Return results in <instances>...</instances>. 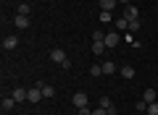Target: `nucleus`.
I'll use <instances>...</instances> for the list:
<instances>
[{
	"label": "nucleus",
	"instance_id": "nucleus-11",
	"mask_svg": "<svg viewBox=\"0 0 158 115\" xmlns=\"http://www.w3.org/2000/svg\"><path fill=\"white\" fill-rule=\"evenodd\" d=\"M13 105H16V99L13 97H3V102H0V107H3V113H11Z\"/></svg>",
	"mask_w": 158,
	"mask_h": 115
},
{
	"label": "nucleus",
	"instance_id": "nucleus-7",
	"mask_svg": "<svg viewBox=\"0 0 158 115\" xmlns=\"http://www.w3.org/2000/svg\"><path fill=\"white\" fill-rule=\"evenodd\" d=\"M19 47V37H3V50H16Z\"/></svg>",
	"mask_w": 158,
	"mask_h": 115
},
{
	"label": "nucleus",
	"instance_id": "nucleus-14",
	"mask_svg": "<svg viewBox=\"0 0 158 115\" xmlns=\"http://www.w3.org/2000/svg\"><path fill=\"white\" fill-rule=\"evenodd\" d=\"M103 73H106V76H113V73H116V63L106 60V63H103Z\"/></svg>",
	"mask_w": 158,
	"mask_h": 115
},
{
	"label": "nucleus",
	"instance_id": "nucleus-9",
	"mask_svg": "<svg viewBox=\"0 0 158 115\" xmlns=\"http://www.w3.org/2000/svg\"><path fill=\"white\" fill-rule=\"evenodd\" d=\"M106 42H103V39H95V42H92V55H103L106 52Z\"/></svg>",
	"mask_w": 158,
	"mask_h": 115
},
{
	"label": "nucleus",
	"instance_id": "nucleus-12",
	"mask_svg": "<svg viewBox=\"0 0 158 115\" xmlns=\"http://www.w3.org/2000/svg\"><path fill=\"white\" fill-rule=\"evenodd\" d=\"M142 99H145L148 105H150V102H158V94H156V89H145V92H142Z\"/></svg>",
	"mask_w": 158,
	"mask_h": 115
},
{
	"label": "nucleus",
	"instance_id": "nucleus-8",
	"mask_svg": "<svg viewBox=\"0 0 158 115\" xmlns=\"http://www.w3.org/2000/svg\"><path fill=\"white\" fill-rule=\"evenodd\" d=\"M37 86L42 89V97H45V99H53V97H56V89H53L50 84H37Z\"/></svg>",
	"mask_w": 158,
	"mask_h": 115
},
{
	"label": "nucleus",
	"instance_id": "nucleus-23",
	"mask_svg": "<svg viewBox=\"0 0 158 115\" xmlns=\"http://www.w3.org/2000/svg\"><path fill=\"white\" fill-rule=\"evenodd\" d=\"M100 21H111V11H100Z\"/></svg>",
	"mask_w": 158,
	"mask_h": 115
},
{
	"label": "nucleus",
	"instance_id": "nucleus-24",
	"mask_svg": "<svg viewBox=\"0 0 158 115\" xmlns=\"http://www.w3.org/2000/svg\"><path fill=\"white\" fill-rule=\"evenodd\" d=\"M95 39H106V34L103 32H92V42H95Z\"/></svg>",
	"mask_w": 158,
	"mask_h": 115
},
{
	"label": "nucleus",
	"instance_id": "nucleus-20",
	"mask_svg": "<svg viewBox=\"0 0 158 115\" xmlns=\"http://www.w3.org/2000/svg\"><path fill=\"white\" fill-rule=\"evenodd\" d=\"M148 115H158V102H150V105H148Z\"/></svg>",
	"mask_w": 158,
	"mask_h": 115
},
{
	"label": "nucleus",
	"instance_id": "nucleus-15",
	"mask_svg": "<svg viewBox=\"0 0 158 115\" xmlns=\"http://www.w3.org/2000/svg\"><path fill=\"white\" fill-rule=\"evenodd\" d=\"M118 73H121L124 79H135V68H132V66H121V68H118Z\"/></svg>",
	"mask_w": 158,
	"mask_h": 115
},
{
	"label": "nucleus",
	"instance_id": "nucleus-10",
	"mask_svg": "<svg viewBox=\"0 0 158 115\" xmlns=\"http://www.w3.org/2000/svg\"><path fill=\"white\" fill-rule=\"evenodd\" d=\"M124 18H129V21H132V18H140L137 6H132V3H129V6H127V11H124Z\"/></svg>",
	"mask_w": 158,
	"mask_h": 115
},
{
	"label": "nucleus",
	"instance_id": "nucleus-16",
	"mask_svg": "<svg viewBox=\"0 0 158 115\" xmlns=\"http://www.w3.org/2000/svg\"><path fill=\"white\" fill-rule=\"evenodd\" d=\"M98 107H103V110H116V107H113V102H111V97H100Z\"/></svg>",
	"mask_w": 158,
	"mask_h": 115
},
{
	"label": "nucleus",
	"instance_id": "nucleus-22",
	"mask_svg": "<svg viewBox=\"0 0 158 115\" xmlns=\"http://www.w3.org/2000/svg\"><path fill=\"white\" fill-rule=\"evenodd\" d=\"M77 115H92V110H90V105H87V107H79V110H77Z\"/></svg>",
	"mask_w": 158,
	"mask_h": 115
},
{
	"label": "nucleus",
	"instance_id": "nucleus-1",
	"mask_svg": "<svg viewBox=\"0 0 158 115\" xmlns=\"http://www.w3.org/2000/svg\"><path fill=\"white\" fill-rule=\"evenodd\" d=\"M121 37H124V34H118V32H108L103 42H106V47H108V50H113L118 42H121Z\"/></svg>",
	"mask_w": 158,
	"mask_h": 115
},
{
	"label": "nucleus",
	"instance_id": "nucleus-18",
	"mask_svg": "<svg viewBox=\"0 0 158 115\" xmlns=\"http://www.w3.org/2000/svg\"><path fill=\"white\" fill-rule=\"evenodd\" d=\"M140 26H142V24H140V18H132V21H129V34L140 32Z\"/></svg>",
	"mask_w": 158,
	"mask_h": 115
},
{
	"label": "nucleus",
	"instance_id": "nucleus-25",
	"mask_svg": "<svg viewBox=\"0 0 158 115\" xmlns=\"http://www.w3.org/2000/svg\"><path fill=\"white\" fill-rule=\"evenodd\" d=\"M92 115H108V110H103V107H98V110H92Z\"/></svg>",
	"mask_w": 158,
	"mask_h": 115
},
{
	"label": "nucleus",
	"instance_id": "nucleus-6",
	"mask_svg": "<svg viewBox=\"0 0 158 115\" xmlns=\"http://www.w3.org/2000/svg\"><path fill=\"white\" fill-rule=\"evenodd\" d=\"M42 99H45V97H42V89H40V86L29 89V102H42Z\"/></svg>",
	"mask_w": 158,
	"mask_h": 115
},
{
	"label": "nucleus",
	"instance_id": "nucleus-3",
	"mask_svg": "<svg viewBox=\"0 0 158 115\" xmlns=\"http://www.w3.org/2000/svg\"><path fill=\"white\" fill-rule=\"evenodd\" d=\"M50 60H53V63H58V66H63V63L69 60V55L63 52L61 47H56V50H50Z\"/></svg>",
	"mask_w": 158,
	"mask_h": 115
},
{
	"label": "nucleus",
	"instance_id": "nucleus-4",
	"mask_svg": "<svg viewBox=\"0 0 158 115\" xmlns=\"http://www.w3.org/2000/svg\"><path fill=\"white\" fill-rule=\"evenodd\" d=\"M11 97L16 99V102H27V99H29V89H24V86H16Z\"/></svg>",
	"mask_w": 158,
	"mask_h": 115
},
{
	"label": "nucleus",
	"instance_id": "nucleus-21",
	"mask_svg": "<svg viewBox=\"0 0 158 115\" xmlns=\"http://www.w3.org/2000/svg\"><path fill=\"white\" fill-rule=\"evenodd\" d=\"M19 13H21V16H29V6H27V3H21V6H19Z\"/></svg>",
	"mask_w": 158,
	"mask_h": 115
},
{
	"label": "nucleus",
	"instance_id": "nucleus-5",
	"mask_svg": "<svg viewBox=\"0 0 158 115\" xmlns=\"http://www.w3.org/2000/svg\"><path fill=\"white\" fill-rule=\"evenodd\" d=\"M13 24H16V29H29V24H32V18H29V16H21V13H19V16L13 18Z\"/></svg>",
	"mask_w": 158,
	"mask_h": 115
},
{
	"label": "nucleus",
	"instance_id": "nucleus-13",
	"mask_svg": "<svg viewBox=\"0 0 158 115\" xmlns=\"http://www.w3.org/2000/svg\"><path fill=\"white\" fill-rule=\"evenodd\" d=\"M116 29H118V32H129V18L118 16V18H116Z\"/></svg>",
	"mask_w": 158,
	"mask_h": 115
},
{
	"label": "nucleus",
	"instance_id": "nucleus-19",
	"mask_svg": "<svg viewBox=\"0 0 158 115\" xmlns=\"http://www.w3.org/2000/svg\"><path fill=\"white\" fill-rule=\"evenodd\" d=\"M90 76H95V79L103 76V66H92V68H90Z\"/></svg>",
	"mask_w": 158,
	"mask_h": 115
},
{
	"label": "nucleus",
	"instance_id": "nucleus-26",
	"mask_svg": "<svg viewBox=\"0 0 158 115\" xmlns=\"http://www.w3.org/2000/svg\"><path fill=\"white\" fill-rule=\"evenodd\" d=\"M118 3H124V6H129V0H118Z\"/></svg>",
	"mask_w": 158,
	"mask_h": 115
},
{
	"label": "nucleus",
	"instance_id": "nucleus-2",
	"mask_svg": "<svg viewBox=\"0 0 158 115\" xmlns=\"http://www.w3.org/2000/svg\"><path fill=\"white\" fill-rule=\"evenodd\" d=\"M71 102H74V107H87V105H90V97H87V94L85 92H77V94H74V97H71Z\"/></svg>",
	"mask_w": 158,
	"mask_h": 115
},
{
	"label": "nucleus",
	"instance_id": "nucleus-17",
	"mask_svg": "<svg viewBox=\"0 0 158 115\" xmlns=\"http://www.w3.org/2000/svg\"><path fill=\"white\" fill-rule=\"evenodd\" d=\"M118 0H100V11H113Z\"/></svg>",
	"mask_w": 158,
	"mask_h": 115
}]
</instances>
